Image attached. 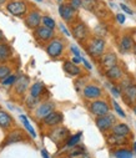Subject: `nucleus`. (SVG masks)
<instances>
[{
	"instance_id": "1",
	"label": "nucleus",
	"mask_w": 136,
	"mask_h": 158,
	"mask_svg": "<svg viewBox=\"0 0 136 158\" xmlns=\"http://www.w3.org/2000/svg\"><path fill=\"white\" fill-rule=\"evenodd\" d=\"M106 50V41L104 37L100 36H91L86 41V51L87 54L94 57V59H100Z\"/></svg>"
},
{
	"instance_id": "2",
	"label": "nucleus",
	"mask_w": 136,
	"mask_h": 158,
	"mask_svg": "<svg viewBox=\"0 0 136 158\" xmlns=\"http://www.w3.org/2000/svg\"><path fill=\"white\" fill-rule=\"evenodd\" d=\"M91 31H90L89 26L82 21V20H75L71 24V36L75 40L80 43H86L91 36Z\"/></svg>"
},
{
	"instance_id": "3",
	"label": "nucleus",
	"mask_w": 136,
	"mask_h": 158,
	"mask_svg": "<svg viewBox=\"0 0 136 158\" xmlns=\"http://www.w3.org/2000/svg\"><path fill=\"white\" fill-rule=\"evenodd\" d=\"M45 51L46 54L51 57V59H59L64 55V51H65V43L63 39H59V37H54L51 40L46 44L45 46Z\"/></svg>"
},
{
	"instance_id": "4",
	"label": "nucleus",
	"mask_w": 136,
	"mask_h": 158,
	"mask_svg": "<svg viewBox=\"0 0 136 158\" xmlns=\"http://www.w3.org/2000/svg\"><path fill=\"white\" fill-rule=\"evenodd\" d=\"M89 111L91 112V114H94L95 117H100V116H105V114L110 113L111 106L106 100L98 98V100H94V101H90Z\"/></svg>"
},
{
	"instance_id": "5",
	"label": "nucleus",
	"mask_w": 136,
	"mask_h": 158,
	"mask_svg": "<svg viewBox=\"0 0 136 158\" xmlns=\"http://www.w3.org/2000/svg\"><path fill=\"white\" fill-rule=\"evenodd\" d=\"M7 11L13 16L24 18L29 13V8L24 0H11L7 4Z\"/></svg>"
},
{
	"instance_id": "6",
	"label": "nucleus",
	"mask_w": 136,
	"mask_h": 158,
	"mask_svg": "<svg viewBox=\"0 0 136 158\" xmlns=\"http://www.w3.org/2000/svg\"><path fill=\"white\" fill-rule=\"evenodd\" d=\"M58 10H59L60 18L68 24H72L77 18V10L72 8L69 3H60Z\"/></svg>"
},
{
	"instance_id": "7",
	"label": "nucleus",
	"mask_w": 136,
	"mask_h": 158,
	"mask_svg": "<svg viewBox=\"0 0 136 158\" xmlns=\"http://www.w3.org/2000/svg\"><path fill=\"white\" fill-rule=\"evenodd\" d=\"M116 123V118L112 113H107L105 116H100L96 117L95 120V125L99 128V131H101L103 133H106L109 131H111V128L114 127V125Z\"/></svg>"
},
{
	"instance_id": "8",
	"label": "nucleus",
	"mask_w": 136,
	"mask_h": 158,
	"mask_svg": "<svg viewBox=\"0 0 136 158\" xmlns=\"http://www.w3.org/2000/svg\"><path fill=\"white\" fill-rule=\"evenodd\" d=\"M34 37L37 43H49L51 39L55 37V30L40 25L34 30Z\"/></svg>"
},
{
	"instance_id": "9",
	"label": "nucleus",
	"mask_w": 136,
	"mask_h": 158,
	"mask_svg": "<svg viewBox=\"0 0 136 158\" xmlns=\"http://www.w3.org/2000/svg\"><path fill=\"white\" fill-rule=\"evenodd\" d=\"M103 94H104L103 89L95 84H89V85L84 86V89H82V96L89 101H94V100L100 98L103 96Z\"/></svg>"
},
{
	"instance_id": "10",
	"label": "nucleus",
	"mask_w": 136,
	"mask_h": 158,
	"mask_svg": "<svg viewBox=\"0 0 136 158\" xmlns=\"http://www.w3.org/2000/svg\"><path fill=\"white\" fill-rule=\"evenodd\" d=\"M99 65L101 66V69H104V71H106V70L119 65V57L115 52L107 51L99 59Z\"/></svg>"
},
{
	"instance_id": "11",
	"label": "nucleus",
	"mask_w": 136,
	"mask_h": 158,
	"mask_svg": "<svg viewBox=\"0 0 136 158\" xmlns=\"http://www.w3.org/2000/svg\"><path fill=\"white\" fill-rule=\"evenodd\" d=\"M82 9H85L86 11H90V13H94L96 15L100 16V11H107L105 9V5L100 2V0H82V5H81Z\"/></svg>"
},
{
	"instance_id": "12",
	"label": "nucleus",
	"mask_w": 136,
	"mask_h": 158,
	"mask_svg": "<svg viewBox=\"0 0 136 158\" xmlns=\"http://www.w3.org/2000/svg\"><path fill=\"white\" fill-rule=\"evenodd\" d=\"M121 97L129 107H132L136 103V84H131L127 87L122 89L121 90Z\"/></svg>"
},
{
	"instance_id": "13",
	"label": "nucleus",
	"mask_w": 136,
	"mask_h": 158,
	"mask_svg": "<svg viewBox=\"0 0 136 158\" xmlns=\"http://www.w3.org/2000/svg\"><path fill=\"white\" fill-rule=\"evenodd\" d=\"M41 19H42V16H41V14H40L39 10H36V9L35 10H31L25 16V25L29 29L35 30L36 27H39L41 25Z\"/></svg>"
},
{
	"instance_id": "14",
	"label": "nucleus",
	"mask_w": 136,
	"mask_h": 158,
	"mask_svg": "<svg viewBox=\"0 0 136 158\" xmlns=\"http://www.w3.org/2000/svg\"><path fill=\"white\" fill-rule=\"evenodd\" d=\"M63 121H64V116H63V113L59 112V111H53L51 113H49L46 117L44 118V120H42V123L46 126V127H51V128H54V127L61 125Z\"/></svg>"
},
{
	"instance_id": "15",
	"label": "nucleus",
	"mask_w": 136,
	"mask_h": 158,
	"mask_svg": "<svg viewBox=\"0 0 136 158\" xmlns=\"http://www.w3.org/2000/svg\"><path fill=\"white\" fill-rule=\"evenodd\" d=\"M53 111H55V103L51 101L48 102H42L37 106V108L35 110V117L37 120H44L49 113H51Z\"/></svg>"
},
{
	"instance_id": "16",
	"label": "nucleus",
	"mask_w": 136,
	"mask_h": 158,
	"mask_svg": "<svg viewBox=\"0 0 136 158\" xmlns=\"http://www.w3.org/2000/svg\"><path fill=\"white\" fill-rule=\"evenodd\" d=\"M135 46V40H134V36L130 34H124L120 37V41H119V50L122 54H127L130 51H132Z\"/></svg>"
},
{
	"instance_id": "17",
	"label": "nucleus",
	"mask_w": 136,
	"mask_h": 158,
	"mask_svg": "<svg viewBox=\"0 0 136 158\" xmlns=\"http://www.w3.org/2000/svg\"><path fill=\"white\" fill-rule=\"evenodd\" d=\"M105 76H106L107 80H110L112 82L114 81H120V80H122V78H124V70H122L121 66L116 65V66L106 70L105 71Z\"/></svg>"
},
{
	"instance_id": "18",
	"label": "nucleus",
	"mask_w": 136,
	"mask_h": 158,
	"mask_svg": "<svg viewBox=\"0 0 136 158\" xmlns=\"http://www.w3.org/2000/svg\"><path fill=\"white\" fill-rule=\"evenodd\" d=\"M50 137L55 141V142H61V141H66L69 138V131L65 127H54V130L50 133Z\"/></svg>"
},
{
	"instance_id": "19",
	"label": "nucleus",
	"mask_w": 136,
	"mask_h": 158,
	"mask_svg": "<svg viewBox=\"0 0 136 158\" xmlns=\"http://www.w3.org/2000/svg\"><path fill=\"white\" fill-rule=\"evenodd\" d=\"M63 70L71 77H76V76H80L82 73V70L79 67V65L74 64L71 60L70 61H65L63 64Z\"/></svg>"
},
{
	"instance_id": "20",
	"label": "nucleus",
	"mask_w": 136,
	"mask_h": 158,
	"mask_svg": "<svg viewBox=\"0 0 136 158\" xmlns=\"http://www.w3.org/2000/svg\"><path fill=\"white\" fill-rule=\"evenodd\" d=\"M106 141L112 147H122V146L127 144V137H122V136L115 135L112 132L106 137Z\"/></svg>"
},
{
	"instance_id": "21",
	"label": "nucleus",
	"mask_w": 136,
	"mask_h": 158,
	"mask_svg": "<svg viewBox=\"0 0 136 158\" xmlns=\"http://www.w3.org/2000/svg\"><path fill=\"white\" fill-rule=\"evenodd\" d=\"M111 132L115 133V135H119V136H122V137H129L131 131H130V127L126 125V123H122V122H119V123H115L114 127L111 128Z\"/></svg>"
},
{
	"instance_id": "22",
	"label": "nucleus",
	"mask_w": 136,
	"mask_h": 158,
	"mask_svg": "<svg viewBox=\"0 0 136 158\" xmlns=\"http://www.w3.org/2000/svg\"><path fill=\"white\" fill-rule=\"evenodd\" d=\"M29 87V77L28 76H21L18 78L15 82V91L18 94H24Z\"/></svg>"
},
{
	"instance_id": "23",
	"label": "nucleus",
	"mask_w": 136,
	"mask_h": 158,
	"mask_svg": "<svg viewBox=\"0 0 136 158\" xmlns=\"http://www.w3.org/2000/svg\"><path fill=\"white\" fill-rule=\"evenodd\" d=\"M11 56V48L3 43V44H0V64H4L7 62Z\"/></svg>"
},
{
	"instance_id": "24",
	"label": "nucleus",
	"mask_w": 136,
	"mask_h": 158,
	"mask_svg": "<svg viewBox=\"0 0 136 158\" xmlns=\"http://www.w3.org/2000/svg\"><path fill=\"white\" fill-rule=\"evenodd\" d=\"M11 125H13V118L10 117V114L3 110H0V127L9 128Z\"/></svg>"
},
{
	"instance_id": "25",
	"label": "nucleus",
	"mask_w": 136,
	"mask_h": 158,
	"mask_svg": "<svg viewBox=\"0 0 136 158\" xmlns=\"http://www.w3.org/2000/svg\"><path fill=\"white\" fill-rule=\"evenodd\" d=\"M114 157L115 158H132L134 153L131 149H129L126 147H119L117 149L114 151Z\"/></svg>"
},
{
	"instance_id": "26",
	"label": "nucleus",
	"mask_w": 136,
	"mask_h": 158,
	"mask_svg": "<svg viewBox=\"0 0 136 158\" xmlns=\"http://www.w3.org/2000/svg\"><path fill=\"white\" fill-rule=\"evenodd\" d=\"M44 91H45V87H44V85H42L41 82H35V84H33L31 87H30V90H29L30 96L36 97V98H39V97L42 95Z\"/></svg>"
},
{
	"instance_id": "27",
	"label": "nucleus",
	"mask_w": 136,
	"mask_h": 158,
	"mask_svg": "<svg viewBox=\"0 0 136 158\" xmlns=\"http://www.w3.org/2000/svg\"><path fill=\"white\" fill-rule=\"evenodd\" d=\"M81 137H82V132H77V133H75V135L69 136V138L66 139V147H69V148L76 147V146L80 143Z\"/></svg>"
},
{
	"instance_id": "28",
	"label": "nucleus",
	"mask_w": 136,
	"mask_h": 158,
	"mask_svg": "<svg viewBox=\"0 0 136 158\" xmlns=\"http://www.w3.org/2000/svg\"><path fill=\"white\" fill-rule=\"evenodd\" d=\"M107 32H109V29H107V26H106V24L105 23H99L96 26H95V29H94V34H95V36H100V37H104L105 35H107Z\"/></svg>"
},
{
	"instance_id": "29",
	"label": "nucleus",
	"mask_w": 136,
	"mask_h": 158,
	"mask_svg": "<svg viewBox=\"0 0 136 158\" xmlns=\"http://www.w3.org/2000/svg\"><path fill=\"white\" fill-rule=\"evenodd\" d=\"M41 25L46 26V27H49V29L55 30V27H56V21H55L54 18H51V16H49V15H44L42 19H41Z\"/></svg>"
},
{
	"instance_id": "30",
	"label": "nucleus",
	"mask_w": 136,
	"mask_h": 158,
	"mask_svg": "<svg viewBox=\"0 0 136 158\" xmlns=\"http://www.w3.org/2000/svg\"><path fill=\"white\" fill-rule=\"evenodd\" d=\"M69 158H90V156L85 152L84 148H76L71 151V153L69 154Z\"/></svg>"
},
{
	"instance_id": "31",
	"label": "nucleus",
	"mask_w": 136,
	"mask_h": 158,
	"mask_svg": "<svg viewBox=\"0 0 136 158\" xmlns=\"http://www.w3.org/2000/svg\"><path fill=\"white\" fill-rule=\"evenodd\" d=\"M20 120H21V122H23V125H24V127L26 128V131L35 138L36 137V133H35V131H34V128H33V126L30 125V122L28 121V117L25 116V114H20Z\"/></svg>"
},
{
	"instance_id": "32",
	"label": "nucleus",
	"mask_w": 136,
	"mask_h": 158,
	"mask_svg": "<svg viewBox=\"0 0 136 158\" xmlns=\"http://www.w3.org/2000/svg\"><path fill=\"white\" fill-rule=\"evenodd\" d=\"M10 72H11V69L9 66L0 64V82H2L3 80H5L9 75H11Z\"/></svg>"
},
{
	"instance_id": "33",
	"label": "nucleus",
	"mask_w": 136,
	"mask_h": 158,
	"mask_svg": "<svg viewBox=\"0 0 136 158\" xmlns=\"http://www.w3.org/2000/svg\"><path fill=\"white\" fill-rule=\"evenodd\" d=\"M111 105H112L114 111H115V112H116L119 116H121L122 118H125V117H126V113L124 112V110L121 108V106L117 103V101H116V100H112V101H111Z\"/></svg>"
},
{
	"instance_id": "34",
	"label": "nucleus",
	"mask_w": 136,
	"mask_h": 158,
	"mask_svg": "<svg viewBox=\"0 0 136 158\" xmlns=\"http://www.w3.org/2000/svg\"><path fill=\"white\" fill-rule=\"evenodd\" d=\"M16 80H18V77L15 76V75H9L5 80H3L2 84L3 86H10V85H15V82H16Z\"/></svg>"
},
{
	"instance_id": "35",
	"label": "nucleus",
	"mask_w": 136,
	"mask_h": 158,
	"mask_svg": "<svg viewBox=\"0 0 136 158\" xmlns=\"http://www.w3.org/2000/svg\"><path fill=\"white\" fill-rule=\"evenodd\" d=\"M26 105H28L29 108H34L36 105H39V98L33 97V96H29V97L26 98Z\"/></svg>"
},
{
	"instance_id": "36",
	"label": "nucleus",
	"mask_w": 136,
	"mask_h": 158,
	"mask_svg": "<svg viewBox=\"0 0 136 158\" xmlns=\"http://www.w3.org/2000/svg\"><path fill=\"white\" fill-rule=\"evenodd\" d=\"M120 9L125 13V14H127V15H134V11H132V9L130 8V6H127L126 4H124V3H120Z\"/></svg>"
},
{
	"instance_id": "37",
	"label": "nucleus",
	"mask_w": 136,
	"mask_h": 158,
	"mask_svg": "<svg viewBox=\"0 0 136 158\" xmlns=\"http://www.w3.org/2000/svg\"><path fill=\"white\" fill-rule=\"evenodd\" d=\"M68 3H69L72 8H75L76 10H79V9L81 8V5H82V0H68Z\"/></svg>"
},
{
	"instance_id": "38",
	"label": "nucleus",
	"mask_w": 136,
	"mask_h": 158,
	"mask_svg": "<svg viewBox=\"0 0 136 158\" xmlns=\"http://www.w3.org/2000/svg\"><path fill=\"white\" fill-rule=\"evenodd\" d=\"M110 91H111V94L114 95V97L121 96V89L117 87V86H115V85H111V86H110Z\"/></svg>"
},
{
	"instance_id": "39",
	"label": "nucleus",
	"mask_w": 136,
	"mask_h": 158,
	"mask_svg": "<svg viewBox=\"0 0 136 158\" xmlns=\"http://www.w3.org/2000/svg\"><path fill=\"white\" fill-rule=\"evenodd\" d=\"M115 19H116L117 24H120V25L125 24V21H126V16H125V14H122V13H117V14L115 15Z\"/></svg>"
},
{
	"instance_id": "40",
	"label": "nucleus",
	"mask_w": 136,
	"mask_h": 158,
	"mask_svg": "<svg viewBox=\"0 0 136 158\" xmlns=\"http://www.w3.org/2000/svg\"><path fill=\"white\" fill-rule=\"evenodd\" d=\"M18 141H21V135L16 131L11 133V136L9 137V142H18Z\"/></svg>"
},
{
	"instance_id": "41",
	"label": "nucleus",
	"mask_w": 136,
	"mask_h": 158,
	"mask_svg": "<svg viewBox=\"0 0 136 158\" xmlns=\"http://www.w3.org/2000/svg\"><path fill=\"white\" fill-rule=\"evenodd\" d=\"M70 51L72 52V55L74 56H77V57H81V52H80V49L76 46V45H74V44H71L70 45Z\"/></svg>"
},
{
	"instance_id": "42",
	"label": "nucleus",
	"mask_w": 136,
	"mask_h": 158,
	"mask_svg": "<svg viewBox=\"0 0 136 158\" xmlns=\"http://www.w3.org/2000/svg\"><path fill=\"white\" fill-rule=\"evenodd\" d=\"M59 29H60V31H61L65 36H68V37H69V36H71V32L68 30V27L64 25V23H60V24H59Z\"/></svg>"
},
{
	"instance_id": "43",
	"label": "nucleus",
	"mask_w": 136,
	"mask_h": 158,
	"mask_svg": "<svg viewBox=\"0 0 136 158\" xmlns=\"http://www.w3.org/2000/svg\"><path fill=\"white\" fill-rule=\"evenodd\" d=\"M81 62L84 64V66L86 67V70H89V71H91L93 70V66H91V64H90L85 57H81Z\"/></svg>"
},
{
	"instance_id": "44",
	"label": "nucleus",
	"mask_w": 136,
	"mask_h": 158,
	"mask_svg": "<svg viewBox=\"0 0 136 158\" xmlns=\"http://www.w3.org/2000/svg\"><path fill=\"white\" fill-rule=\"evenodd\" d=\"M82 57V56H81ZM81 57H77V56H74L72 59H71V61L74 62V64H76V65H79L80 62H81Z\"/></svg>"
},
{
	"instance_id": "45",
	"label": "nucleus",
	"mask_w": 136,
	"mask_h": 158,
	"mask_svg": "<svg viewBox=\"0 0 136 158\" xmlns=\"http://www.w3.org/2000/svg\"><path fill=\"white\" fill-rule=\"evenodd\" d=\"M41 156H42V158H50L49 157V154H48V152H46V149H41Z\"/></svg>"
},
{
	"instance_id": "46",
	"label": "nucleus",
	"mask_w": 136,
	"mask_h": 158,
	"mask_svg": "<svg viewBox=\"0 0 136 158\" xmlns=\"http://www.w3.org/2000/svg\"><path fill=\"white\" fill-rule=\"evenodd\" d=\"M5 41V37H4V35H3V31L0 30V44H3Z\"/></svg>"
},
{
	"instance_id": "47",
	"label": "nucleus",
	"mask_w": 136,
	"mask_h": 158,
	"mask_svg": "<svg viewBox=\"0 0 136 158\" xmlns=\"http://www.w3.org/2000/svg\"><path fill=\"white\" fill-rule=\"evenodd\" d=\"M8 3H9V0H0V6H3L5 4H8Z\"/></svg>"
},
{
	"instance_id": "48",
	"label": "nucleus",
	"mask_w": 136,
	"mask_h": 158,
	"mask_svg": "<svg viewBox=\"0 0 136 158\" xmlns=\"http://www.w3.org/2000/svg\"><path fill=\"white\" fill-rule=\"evenodd\" d=\"M132 148H134V152L136 153V142H134V144H132Z\"/></svg>"
},
{
	"instance_id": "49",
	"label": "nucleus",
	"mask_w": 136,
	"mask_h": 158,
	"mask_svg": "<svg viewBox=\"0 0 136 158\" xmlns=\"http://www.w3.org/2000/svg\"><path fill=\"white\" fill-rule=\"evenodd\" d=\"M132 111H134V113L136 114V103H135V105L132 106Z\"/></svg>"
},
{
	"instance_id": "50",
	"label": "nucleus",
	"mask_w": 136,
	"mask_h": 158,
	"mask_svg": "<svg viewBox=\"0 0 136 158\" xmlns=\"http://www.w3.org/2000/svg\"><path fill=\"white\" fill-rule=\"evenodd\" d=\"M132 51H134V54L136 55V44H135V46H134V49H132Z\"/></svg>"
},
{
	"instance_id": "51",
	"label": "nucleus",
	"mask_w": 136,
	"mask_h": 158,
	"mask_svg": "<svg viewBox=\"0 0 136 158\" xmlns=\"http://www.w3.org/2000/svg\"><path fill=\"white\" fill-rule=\"evenodd\" d=\"M56 2H59V4H60V3H63V2H64V0H56Z\"/></svg>"
},
{
	"instance_id": "52",
	"label": "nucleus",
	"mask_w": 136,
	"mask_h": 158,
	"mask_svg": "<svg viewBox=\"0 0 136 158\" xmlns=\"http://www.w3.org/2000/svg\"><path fill=\"white\" fill-rule=\"evenodd\" d=\"M35 2H39V3H41V2H42V0H35Z\"/></svg>"
},
{
	"instance_id": "53",
	"label": "nucleus",
	"mask_w": 136,
	"mask_h": 158,
	"mask_svg": "<svg viewBox=\"0 0 136 158\" xmlns=\"http://www.w3.org/2000/svg\"><path fill=\"white\" fill-rule=\"evenodd\" d=\"M134 3H135V5H136V0H134Z\"/></svg>"
}]
</instances>
